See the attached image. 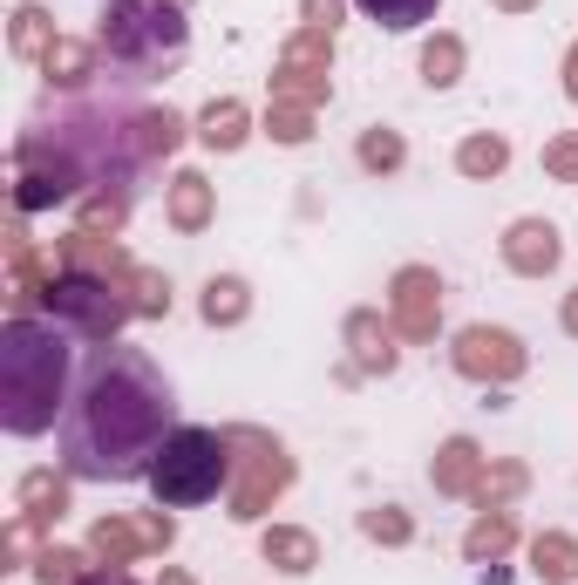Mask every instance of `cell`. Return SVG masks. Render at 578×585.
I'll return each instance as SVG.
<instances>
[{
    "instance_id": "6da1fadb",
    "label": "cell",
    "mask_w": 578,
    "mask_h": 585,
    "mask_svg": "<svg viewBox=\"0 0 578 585\" xmlns=\"http://www.w3.org/2000/svg\"><path fill=\"white\" fill-rule=\"evenodd\" d=\"M62 463L68 477L89 484H130L150 477L157 449L177 429V402L171 381L157 375V361L143 347H89L83 375H75V396L62 409Z\"/></svg>"
},
{
    "instance_id": "7a4b0ae2",
    "label": "cell",
    "mask_w": 578,
    "mask_h": 585,
    "mask_svg": "<svg viewBox=\"0 0 578 585\" xmlns=\"http://www.w3.org/2000/svg\"><path fill=\"white\" fill-rule=\"evenodd\" d=\"M75 396V347L62 327L8 321L0 327V422L8 436H42Z\"/></svg>"
},
{
    "instance_id": "3957f363",
    "label": "cell",
    "mask_w": 578,
    "mask_h": 585,
    "mask_svg": "<svg viewBox=\"0 0 578 585\" xmlns=\"http://www.w3.org/2000/svg\"><path fill=\"white\" fill-rule=\"evenodd\" d=\"M225 477H231V436H218V429H171V443L157 449L143 484L171 511H190V503L218 497Z\"/></svg>"
},
{
    "instance_id": "277c9868",
    "label": "cell",
    "mask_w": 578,
    "mask_h": 585,
    "mask_svg": "<svg viewBox=\"0 0 578 585\" xmlns=\"http://www.w3.org/2000/svg\"><path fill=\"white\" fill-rule=\"evenodd\" d=\"M184 42H190V28H184V14L171 8V0H109V14H102V48H109V62H123L137 75L177 62Z\"/></svg>"
},
{
    "instance_id": "5b68a950",
    "label": "cell",
    "mask_w": 578,
    "mask_h": 585,
    "mask_svg": "<svg viewBox=\"0 0 578 585\" xmlns=\"http://www.w3.org/2000/svg\"><path fill=\"white\" fill-rule=\"evenodd\" d=\"M48 300H55V314H68L75 327L96 334V340H109V327L123 321V300H109L96 280H83V272H75V280H62V286H48Z\"/></svg>"
},
{
    "instance_id": "8992f818",
    "label": "cell",
    "mask_w": 578,
    "mask_h": 585,
    "mask_svg": "<svg viewBox=\"0 0 578 585\" xmlns=\"http://www.w3.org/2000/svg\"><path fill=\"white\" fill-rule=\"evenodd\" d=\"M456 368L462 375H497V381H511L524 368V347L504 334V327H470L456 340Z\"/></svg>"
},
{
    "instance_id": "52a82bcc",
    "label": "cell",
    "mask_w": 578,
    "mask_h": 585,
    "mask_svg": "<svg viewBox=\"0 0 578 585\" xmlns=\"http://www.w3.org/2000/svg\"><path fill=\"white\" fill-rule=\"evenodd\" d=\"M504 259H511L517 272H552V266H558V231H552V225H537V218H524V225L511 231Z\"/></svg>"
},
{
    "instance_id": "ba28073f",
    "label": "cell",
    "mask_w": 578,
    "mask_h": 585,
    "mask_svg": "<svg viewBox=\"0 0 578 585\" xmlns=\"http://www.w3.org/2000/svg\"><path fill=\"white\" fill-rule=\"evenodd\" d=\"M355 8H361L368 21H381L389 34H408V28H422V21H429V14L443 8V0H355Z\"/></svg>"
},
{
    "instance_id": "9c48e42d",
    "label": "cell",
    "mask_w": 578,
    "mask_h": 585,
    "mask_svg": "<svg viewBox=\"0 0 578 585\" xmlns=\"http://www.w3.org/2000/svg\"><path fill=\"white\" fill-rule=\"evenodd\" d=\"M429 293H436L429 272H402V327H408V334H429V327H436Z\"/></svg>"
},
{
    "instance_id": "30bf717a",
    "label": "cell",
    "mask_w": 578,
    "mask_h": 585,
    "mask_svg": "<svg viewBox=\"0 0 578 585\" xmlns=\"http://www.w3.org/2000/svg\"><path fill=\"white\" fill-rule=\"evenodd\" d=\"M239 137H246V109H239V102H211V109H205V143L231 150Z\"/></svg>"
},
{
    "instance_id": "8fae6325",
    "label": "cell",
    "mask_w": 578,
    "mask_h": 585,
    "mask_svg": "<svg viewBox=\"0 0 578 585\" xmlns=\"http://www.w3.org/2000/svg\"><path fill=\"white\" fill-rule=\"evenodd\" d=\"M537 578H571L578 572V544L571 538H537Z\"/></svg>"
},
{
    "instance_id": "7c38bea8",
    "label": "cell",
    "mask_w": 578,
    "mask_h": 585,
    "mask_svg": "<svg viewBox=\"0 0 578 585\" xmlns=\"http://www.w3.org/2000/svg\"><path fill=\"white\" fill-rule=\"evenodd\" d=\"M265 559H280L286 572H306V565H314V538H299V531H265Z\"/></svg>"
},
{
    "instance_id": "4fadbf2b",
    "label": "cell",
    "mask_w": 578,
    "mask_h": 585,
    "mask_svg": "<svg viewBox=\"0 0 578 585\" xmlns=\"http://www.w3.org/2000/svg\"><path fill=\"white\" fill-rule=\"evenodd\" d=\"M205 314H211V321H239V314H246V286H239V280H211Z\"/></svg>"
},
{
    "instance_id": "5bb4252c",
    "label": "cell",
    "mask_w": 578,
    "mask_h": 585,
    "mask_svg": "<svg viewBox=\"0 0 578 585\" xmlns=\"http://www.w3.org/2000/svg\"><path fill=\"white\" fill-rule=\"evenodd\" d=\"M462 171H470V177H483V171H504V143H497V137L462 143Z\"/></svg>"
},
{
    "instance_id": "9a60e30c",
    "label": "cell",
    "mask_w": 578,
    "mask_h": 585,
    "mask_svg": "<svg viewBox=\"0 0 578 585\" xmlns=\"http://www.w3.org/2000/svg\"><path fill=\"white\" fill-rule=\"evenodd\" d=\"M205 218V177H177V225Z\"/></svg>"
},
{
    "instance_id": "2e32d148",
    "label": "cell",
    "mask_w": 578,
    "mask_h": 585,
    "mask_svg": "<svg viewBox=\"0 0 578 585\" xmlns=\"http://www.w3.org/2000/svg\"><path fill=\"white\" fill-rule=\"evenodd\" d=\"M504 544H511V524H504V518H490V524H477V531H470V559L504 552Z\"/></svg>"
},
{
    "instance_id": "e0dca14e",
    "label": "cell",
    "mask_w": 578,
    "mask_h": 585,
    "mask_svg": "<svg viewBox=\"0 0 578 585\" xmlns=\"http://www.w3.org/2000/svg\"><path fill=\"white\" fill-rule=\"evenodd\" d=\"M42 21H48L42 8H21V14H14V42H21L28 55H34V48H42Z\"/></svg>"
},
{
    "instance_id": "ac0fdd59",
    "label": "cell",
    "mask_w": 578,
    "mask_h": 585,
    "mask_svg": "<svg viewBox=\"0 0 578 585\" xmlns=\"http://www.w3.org/2000/svg\"><path fill=\"white\" fill-rule=\"evenodd\" d=\"M422 68H429V83H456V42H443V48H429V55H422Z\"/></svg>"
},
{
    "instance_id": "d6986e66",
    "label": "cell",
    "mask_w": 578,
    "mask_h": 585,
    "mask_svg": "<svg viewBox=\"0 0 578 585\" xmlns=\"http://www.w3.org/2000/svg\"><path fill=\"white\" fill-rule=\"evenodd\" d=\"M361 158H368V164H402V143L381 130V137H368V143H361Z\"/></svg>"
},
{
    "instance_id": "ffe728a7",
    "label": "cell",
    "mask_w": 578,
    "mask_h": 585,
    "mask_svg": "<svg viewBox=\"0 0 578 585\" xmlns=\"http://www.w3.org/2000/svg\"><path fill=\"white\" fill-rule=\"evenodd\" d=\"M68 565H75V559H68V552H48V559H42V578H48V585H55V578H68Z\"/></svg>"
},
{
    "instance_id": "44dd1931",
    "label": "cell",
    "mask_w": 578,
    "mask_h": 585,
    "mask_svg": "<svg viewBox=\"0 0 578 585\" xmlns=\"http://www.w3.org/2000/svg\"><path fill=\"white\" fill-rule=\"evenodd\" d=\"M552 164H558V171H578V143H558V150H552Z\"/></svg>"
},
{
    "instance_id": "7402d4cb",
    "label": "cell",
    "mask_w": 578,
    "mask_h": 585,
    "mask_svg": "<svg viewBox=\"0 0 578 585\" xmlns=\"http://www.w3.org/2000/svg\"><path fill=\"white\" fill-rule=\"evenodd\" d=\"M83 585H137V578H130V572H89Z\"/></svg>"
},
{
    "instance_id": "603a6c76",
    "label": "cell",
    "mask_w": 578,
    "mask_h": 585,
    "mask_svg": "<svg viewBox=\"0 0 578 585\" xmlns=\"http://www.w3.org/2000/svg\"><path fill=\"white\" fill-rule=\"evenodd\" d=\"M571 96H578V55H571Z\"/></svg>"
},
{
    "instance_id": "cb8c5ba5",
    "label": "cell",
    "mask_w": 578,
    "mask_h": 585,
    "mask_svg": "<svg viewBox=\"0 0 578 585\" xmlns=\"http://www.w3.org/2000/svg\"><path fill=\"white\" fill-rule=\"evenodd\" d=\"M565 321H571V334H578V300H571V314H565Z\"/></svg>"
}]
</instances>
